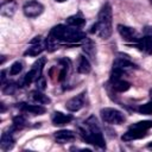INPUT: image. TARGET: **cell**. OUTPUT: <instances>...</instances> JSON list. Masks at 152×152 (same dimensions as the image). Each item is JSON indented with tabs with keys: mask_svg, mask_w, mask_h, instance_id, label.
<instances>
[{
	"mask_svg": "<svg viewBox=\"0 0 152 152\" xmlns=\"http://www.w3.org/2000/svg\"><path fill=\"white\" fill-rule=\"evenodd\" d=\"M48 38L57 43H78L81 40H84L86 33L77 27H72L69 25H57L50 31Z\"/></svg>",
	"mask_w": 152,
	"mask_h": 152,
	"instance_id": "6da1fadb",
	"label": "cell"
},
{
	"mask_svg": "<svg viewBox=\"0 0 152 152\" xmlns=\"http://www.w3.org/2000/svg\"><path fill=\"white\" fill-rule=\"evenodd\" d=\"M91 32L103 39L110 37L113 32V26H112V7L109 4H104L100 10L97 15V21L93 25Z\"/></svg>",
	"mask_w": 152,
	"mask_h": 152,
	"instance_id": "7a4b0ae2",
	"label": "cell"
},
{
	"mask_svg": "<svg viewBox=\"0 0 152 152\" xmlns=\"http://www.w3.org/2000/svg\"><path fill=\"white\" fill-rule=\"evenodd\" d=\"M86 126L87 129L80 128V133L83 137L84 140H87L89 144H93L95 146H99L101 148H103L106 146L103 135L101 133V129L97 125V121L94 116H90L87 121H86Z\"/></svg>",
	"mask_w": 152,
	"mask_h": 152,
	"instance_id": "3957f363",
	"label": "cell"
},
{
	"mask_svg": "<svg viewBox=\"0 0 152 152\" xmlns=\"http://www.w3.org/2000/svg\"><path fill=\"white\" fill-rule=\"evenodd\" d=\"M45 62H46V59H45L44 57H42V58H39L38 61H36V62L33 63L31 70L24 76L23 81H21L20 83H18L19 87H25V86H28L30 83H32L33 81H37V80L42 76V71H43V68H44V65H45Z\"/></svg>",
	"mask_w": 152,
	"mask_h": 152,
	"instance_id": "277c9868",
	"label": "cell"
},
{
	"mask_svg": "<svg viewBox=\"0 0 152 152\" xmlns=\"http://www.w3.org/2000/svg\"><path fill=\"white\" fill-rule=\"evenodd\" d=\"M101 118L104 122L110 124V125H120L125 121V115L115 109V108H103L101 109Z\"/></svg>",
	"mask_w": 152,
	"mask_h": 152,
	"instance_id": "5b68a950",
	"label": "cell"
},
{
	"mask_svg": "<svg viewBox=\"0 0 152 152\" xmlns=\"http://www.w3.org/2000/svg\"><path fill=\"white\" fill-rule=\"evenodd\" d=\"M23 11H24V14L28 18H36L38 15H40L44 11V6L37 1V0H30L27 1L24 7H23Z\"/></svg>",
	"mask_w": 152,
	"mask_h": 152,
	"instance_id": "8992f818",
	"label": "cell"
},
{
	"mask_svg": "<svg viewBox=\"0 0 152 152\" xmlns=\"http://www.w3.org/2000/svg\"><path fill=\"white\" fill-rule=\"evenodd\" d=\"M118 32H119V34L122 37V39L126 40V42L137 43V42L140 39L139 33H138L134 28H132V27H129V26L118 25Z\"/></svg>",
	"mask_w": 152,
	"mask_h": 152,
	"instance_id": "52a82bcc",
	"label": "cell"
},
{
	"mask_svg": "<svg viewBox=\"0 0 152 152\" xmlns=\"http://www.w3.org/2000/svg\"><path fill=\"white\" fill-rule=\"evenodd\" d=\"M84 106V93L78 94L74 97H71L70 100L66 101L65 103V108L70 112H77L80 110L82 107Z\"/></svg>",
	"mask_w": 152,
	"mask_h": 152,
	"instance_id": "ba28073f",
	"label": "cell"
},
{
	"mask_svg": "<svg viewBox=\"0 0 152 152\" xmlns=\"http://www.w3.org/2000/svg\"><path fill=\"white\" fill-rule=\"evenodd\" d=\"M20 110L25 112V113H30V114H34V115H42L45 113V108L42 104H31V103H18L17 106Z\"/></svg>",
	"mask_w": 152,
	"mask_h": 152,
	"instance_id": "9c48e42d",
	"label": "cell"
},
{
	"mask_svg": "<svg viewBox=\"0 0 152 152\" xmlns=\"http://www.w3.org/2000/svg\"><path fill=\"white\" fill-rule=\"evenodd\" d=\"M17 8H18V5H17V2L14 0H5L1 4L0 13H1V15L10 18V17H13V14L17 11Z\"/></svg>",
	"mask_w": 152,
	"mask_h": 152,
	"instance_id": "30bf717a",
	"label": "cell"
},
{
	"mask_svg": "<svg viewBox=\"0 0 152 152\" xmlns=\"http://www.w3.org/2000/svg\"><path fill=\"white\" fill-rule=\"evenodd\" d=\"M147 131H142V129H138V128H133L129 127L128 131L126 133H124L122 135V140L124 141H132V140H137V139H141L146 135Z\"/></svg>",
	"mask_w": 152,
	"mask_h": 152,
	"instance_id": "8fae6325",
	"label": "cell"
},
{
	"mask_svg": "<svg viewBox=\"0 0 152 152\" xmlns=\"http://www.w3.org/2000/svg\"><path fill=\"white\" fill-rule=\"evenodd\" d=\"M75 138H76V134L72 131H69V129H62V131H58V132L55 133V139L59 144L70 142V141L75 140Z\"/></svg>",
	"mask_w": 152,
	"mask_h": 152,
	"instance_id": "7c38bea8",
	"label": "cell"
},
{
	"mask_svg": "<svg viewBox=\"0 0 152 152\" xmlns=\"http://www.w3.org/2000/svg\"><path fill=\"white\" fill-rule=\"evenodd\" d=\"M110 84H112V88L118 91V93H124L126 90L129 89L131 87V83L125 81L122 77H114V78H110Z\"/></svg>",
	"mask_w": 152,
	"mask_h": 152,
	"instance_id": "4fadbf2b",
	"label": "cell"
},
{
	"mask_svg": "<svg viewBox=\"0 0 152 152\" xmlns=\"http://www.w3.org/2000/svg\"><path fill=\"white\" fill-rule=\"evenodd\" d=\"M45 45L40 43V37H36V39H33L31 42V46L25 51V55L27 56H38L43 50H44Z\"/></svg>",
	"mask_w": 152,
	"mask_h": 152,
	"instance_id": "5bb4252c",
	"label": "cell"
},
{
	"mask_svg": "<svg viewBox=\"0 0 152 152\" xmlns=\"http://www.w3.org/2000/svg\"><path fill=\"white\" fill-rule=\"evenodd\" d=\"M72 120V115L70 114H64V113H61V112H55L52 114V118H51V121L55 126H63V125H66L69 124L70 121Z\"/></svg>",
	"mask_w": 152,
	"mask_h": 152,
	"instance_id": "9a60e30c",
	"label": "cell"
},
{
	"mask_svg": "<svg viewBox=\"0 0 152 152\" xmlns=\"http://www.w3.org/2000/svg\"><path fill=\"white\" fill-rule=\"evenodd\" d=\"M135 65L128 59V58H126V57H118L115 61H114V63H113V68L114 69H118V70H120V71H122V72H126V70H128V69H132V68H134Z\"/></svg>",
	"mask_w": 152,
	"mask_h": 152,
	"instance_id": "2e32d148",
	"label": "cell"
},
{
	"mask_svg": "<svg viewBox=\"0 0 152 152\" xmlns=\"http://www.w3.org/2000/svg\"><path fill=\"white\" fill-rule=\"evenodd\" d=\"M30 99L34 102V103H39V104H48L50 103V97L45 94L42 93V90H33L30 93Z\"/></svg>",
	"mask_w": 152,
	"mask_h": 152,
	"instance_id": "e0dca14e",
	"label": "cell"
},
{
	"mask_svg": "<svg viewBox=\"0 0 152 152\" xmlns=\"http://www.w3.org/2000/svg\"><path fill=\"white\" fill-rule=\"evenodd\" d=\"M135 44L140 50L145 51L146 53L152 55V37H148V36L140 37V39Z\"/></svg>",
	"mask_w": 152,
	"mask_h": 152,
	"instance_id": "ac0fdd59",
	"label": "cell"
},
{
	"mask_svg": "<svg viewBox=\"0 0 152 152\" xmlns=\"http://www.w3.org/2000/svg\"><path fill=\"white\" fill-rule=\"evenodd\" d=\"M14 145V139L12 133H4L1 135V141H0V146L4 151H8L10 148H12Z\"/></svg>",
	"mask_w": 152,
	"mask_h": 152,
	"instance_id": "d6986e66",
	"label": "cell"
},
{
	"mask_svg": "<svg viewBox=\"0 0 152 152\" xmlns=\"http://www.w3.org/2000/svg\"><path fill=\"white\" fill-rule=\"evenodd\" d=\"M90 70H91V66H90L89 61L84 56H81L78 58V63H77V71L80 74H89Z\"/></svg>",
	"mask_w": 152,
	"mask_h": 152,
	"instance_id": "ffe728a7",
	"label": "cell"
},
{
	"mask_svg": "<svg viewBox=\"0 0 152 152\" xmlns=\"http://www.w3.org/2000/svg\"><path fill=\"white\" fill-rule=\"evenodd\" d=\"M86 24V19H83L82 17H78V15H71L66 19V25L69 26H72V27H82L83 25Z\"/></svg>",
	"mask_w": 152,
	"mask_h": 152,
	"instance_id": "44dd1931",
	"label": "cell"
},
{
	"mask_svg": "<svg viewBox=\"0 0 152 152\" xmlns=\"http://www.w3.org/2000/svg\"><path fill=\"white\" fill-rule=\"evenodd\" d=\"M83 50L86 51V53L90 57H95V45L91 40L87 39V37L84 38V44H83Z\"/></svg>",
	"mask_w": 152,
	"mask_h": 152,
	"instance_id": "7402d4cb",
	"label": "cell"
},
{
	"mask_svg": "<svg viewBox=\"0 0 152 152\" xmlns=\"http://www.w3.org/2000/svg\"><path fill=\"white\" fill-rule=\"evenodd\" d=\"M138 110L142 114H152V89L150 90V101L146 102L145 104H141Z\"/></svg>",
	"mask_w": 152,
	"mask_h": 152,
	"instance_id": "603a6c76",
	"label": "cell"
},
{
	"mask_svg": "<svg viewBox=\"0 0 152 152\" xmlns=\"http://www.w3.org/2000/svg\"><path fill=\"white\" fill-rule=\"evenodd\" d=\"M26 125V120L24 116H15L13 119V128L14 129H21Z\"/></svg>",
	"mask_w": 152,
	"mask_h": 152,
	"instance_id": "cb8c5ba5",
	"label": "cell"
},
{
	"mask_svg": "<svg viewBox=\"0 0 152 152\" xmlns=\"http://www.w3.org/2000/svg\"><path fill=\"white\" fill-rule=\"evenodd\" d=\"M21 70H23V63L19 62V61H17V62H14L11 65V68H10V75H18V74H20Z\"/></svg>",
	"mask_w": 152,
	"mask_h": 152,
	"instance_id": "d4e9b609",
	"label": "cell"
},
{
	"mask_svg": "<svg viewBox=\"0 0 152 152\" xmlns=\"http://www.w3.org/2000/svg\"><path fill=\"white\" fill-rule=\"evenodd\" d=\"M15 90V83L10 81L7 83H2V91L5 94H12Z\"/></svg>",
	"mask_w": 152,
	"mask_h": 152,
	"instance_id": "484cf974",
	"label": "cell"
},
{
	"mask_svg": "<svg viewBox=\"0 0 152 152\" xmlns=\"http://www.w3.org/2000/svg\"><path fill=\"white\" fill-rule=\"evenodd\" d=\"M36 84H37V89L38 90H44L45 89V78L43 76H40L37 81H36Z\"/></svg>",
	"mask_w": 152,
	"mask_h": 152,
	"instance_id": "4316f807",
	"label": "cell"
},
{
	"mask_svg": "<svg viewBox=\"0 0 152 152\" xmlns=\"http://www.w3.org/2000/svg\"><path fill=\"white\" fill-rule=\"evenodd\" d=\"M144 36L152 37V27H151V26H146V27L144 28Z\"/></svg>",
	"mask_w": 152,
	"mask_h": 152,
	"instance_id": "83f0119b",
	"label": "cell"
},
{
	"mask_svg": "<svg viewBox=\"0 0 152 152\" xmlns=\"http://www.w3.org/2000/svg\"><path fill=\"white\" fill-rule=\"evenodd\" d=\"M147 148H148V150H152V141H151V142L147 145Z\"/></svg>",
	"mask_w": 152,
	"mask_h": 152,
	"instance_id": "f1b7e54d",
	"label": "cell"
},
{
	"mask_svg": "<svg viewBox=\"0 0 152 152\" xmlns=\"http://www.w3.org/2000/svg\"><path fill=\"white\" fill-rule=\"evenodd\" d=\"M57 2H64V1H66V0H56Z\"/></svg>",
	"mask_w": 152,
	"mask_h": 152,
	"instance_id": "f546056e",
	"label": "cell"
}]
</instances>
